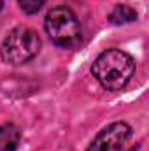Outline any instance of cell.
I'll return each instance as SVG.
<instances>
[{"instance_id":"8992f818","label":"cell","mask_w":149,"mask_h":151,"mask_svg":"<svg viewBox=\"0 0 149 151\" xmlns=\"http://www.w3.org/2000/svg\"><path fill=\"white\" fill-rule=\"evenodd\" d=\"M135 19H137V11L125 4H117L109 14V21L112 25H125V23H132Z\"/></svg>"},{"instance_id":"ba28073f","label":"cell","mask_w":149,"mask_h":151,"mask_svg":"<svg viewBox=\"0 0 149 151\" xmlns=\"http://www.w3.org/2000/svg\"><path fill=\"white\" fill-rule=\"evenodd\" d=\"M2 7H4V0H0V11H2Z\"/></svg>"},{"instance_id":"5b68a950","label":"cell","mask_w":149,"mask_h":151,"mask_svg":"<svg viewBox=\"0 0 149 151\" xmlns=\"http://www.w3.org/2000/svg\"><path fill=\"white\" fill-rule=\"evenodd\" d=\"M21 141V132L18 125L7 121L0 125V151H16Z\"/></svg>"},{"instance_id":"277c9868","label":"cell","mask_w":149,"mask_h":151,"mask_svg":"<svg viewBox=\"0 0 149 151\" xmlns=\"http://www.w3.org/2000/svg\"><path fill=\"white\" fill-rule=\"evenodd\" d=\"M132 137V127L125 121H116L102 128L90 142L86 151H123Z\"/></svg>"},{"instance_id":"6da1fadb","label":"cell","mask_w":149,"mask_h":151,"mask_svg":"<svg viewBox=\"0 0 149 151\" xmlns=\"http://www.w3.org/2000/svg\"><path fill=\"white\" fill-rule=\"evenodd\" d=\"M93 77L100 83L102 88L117 91L125 88L135 74L133 58L121 49H107L97 56L91 67Z\"/></svg>"},{"instance_id":"52a82bcc","label":"cell","mask_w":149,"mask_h":151,"mask_svg":"<svg viewBox=\"0 0 149 151\" xmlns=\"http://www.w3.org/2000/svg\"><path fill=\"white\" fill-rule=\"evenodd\" d=\"M18 4L25 14H37L46 4V0H18Z\"/></svg>"},{"instance_id":"7a4b0ae2","label":"cell","mask_w":149,"mask_h":151,"mask_svg":"<svg viewBox=\"0 0 149 151\" xmlns=\"http://www.w3.org/2000/svg\"><path fill=\"white\" fill-rule=\"evenodd\" d=\"M44 28L53 44L72 49L81 44V25L74 11L67 5L53 7L44 19Z\"/></svg>"},{"instance_id":"3957f363","label":"cell","mask_w":149,"mask_h":151,"mask_svg":"<svg viewBox=\"0 0 149 151\" xmlns=\"http://www.w3.org/2000/svg\"><path fill=\"white\" fill-rule=\"evenodd\" d=\"M40 51V37L28 27L12 28L0 46V56L9 65H23L37 56Z\"/></svg>"}]
</instances>
